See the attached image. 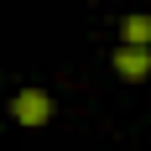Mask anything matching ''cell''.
<instances>
[{"instance_id":"3","label":"cell","mask_w":151,"mask_h":151,"mask_svg":"<svg viewBox=\"0 0 151 151\" xmlns=\"http://www.w3.org/2000/svg\"><path fill=\"white\" fill-rule=\"evenodd\" d=\"M120 37L130 47H151V16H125V21H120Z\"/></svg>"},{"instance_id":"1","label":"cell","mask_w":151,"mask_h":151,"mask_svg":"<svg viewBox=\"0 0 151 151\" xmlns=\"http://www.w3.org/2000/svg\"><path fill=\"white\" fill-rule=\"evenodd\" d=\"M52 99H47V89H21L11 99V115H16V125H47L52 120Z\"/></svg>"},{"instance_id":"2","label":"cell","mask_w":151,"mask_h":151,"mask_svg":"<svg viewBox=\"0 0 151 151\" xmlns=\"http://www.w3.org/2000/svg\"><path fill=\"white\" fill-rule=\"evenodd\" d=\"M115 73H120L125 83L151 78V47H130V42H120V52H115Z\"/></svg>"}]
</instances>
